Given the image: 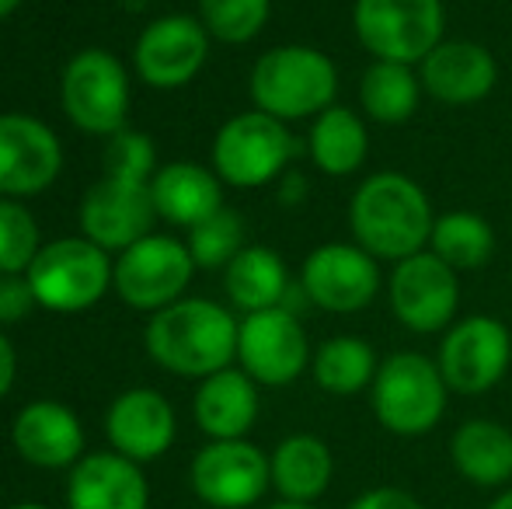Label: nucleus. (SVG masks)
<instances>
[{"label": "nucleus", "instance_id": "nucleus-1", "mask_svg": "<svg viewBox=\"0 0 512 509\" xmlns=\"http://www.w3.org/2000/svg\"><path fill=\"white\" fill-rule=\"evenodd\" d=\"M436 213L425 189L401 171H373L349 199V231L377 262H401L429 248Z\"/></svg>", "mask_w": 512, "mask_h": 509}, {"label": "nucleus", "instance_id": "nucleus-2", "mask_svg": "<svg viewBox=\"0 0 512 509\" xmlns=\"http://www.w3.org/2000/svg\"><path fill=\"white\" fill-rule=\"evenodd\" d=\"M237 328L241 321L216 300L182 297L178 304L150 314L143 346L168 374L206 381L237 360Z\"/></svg>", "mask_w": 512, "mask_h": 509}, {"label": "nucleus", "instance_id": "nucleus-3", "mask_svg": "<svg viewBox=\"0 0 512 509\" xmlns=\"http://www.w3.org/2000/svg\"><path fill=\"white\" fill-rule=\"evenodd\" d=\"M248 95L258 112L279 123L317 119L338 98V67L317 46L304 42L272 46L251 67Z\"/></svg>", "mask_w": 512, "mask_h": 509}, {"label": "nucleus", "instance_id": "nucleus-4", "mask_svg": "<svg viewBox=\"0 0 512 509\" xmlns=\"http://www.w3.org/2000/svg\"><path fill=\"white\" fill-rule=\"evenodd\" d=\"M450 387L439 374L436 360L415 349H398L384 356L370 387V408L391 436L415 440L443 422Z\"/></svg>", "mask_w": 512, "mask_h": 509}, {"label": "nucleus", "instance_id": "nucleus-5", "mask_svg": "<svg viewBox=\"0 0 512 509\" xmlns=\"http://www.w3.org/2000/svg\"><path fill=\"white\" fill-rule=\"evenodd\" d=\"M25 276L39 307L53 314H81L102 304V297L112 290L115 262L105 248L81 234V238H56L42 245Z\"/></svg>", "mask_w": 512, "mask_h": 509}, {"label": "nucleus", "instance_id": "nucleus-6", "mask_svg": "<svg viewBox=\"0 0 512 509\" xmlns=\"http://www.w3.org/2000/svg\"><path fill=\"white\" fill-rule=\"evenodd\" d=\"M352 32L373 60L418 67L446 39L443 0H356Z\"/></svg>", "mask_w": 512, "mask_h": 509}, {"label": "nucleus", "instance_id": "nucleus-7", "mask_svg": "<svg viewBox=\"0 0 512 509\" xmlns=\"http://www.w3.org/2000/svg\"><path fill=\"white\" fill-rule=\"evenodd\" d=\"M297 140L286 123L251 109L230 116L213 136V171L223 185L234 189H262L290 171Z\"/></svg>", "mask_w": 512, "mask_h": 509}, {"label": "nucleus", "instance_id": "nucleus-8", "mask_svg": "<svg viewBox=\"0 0 512 509\" xmlns=\"http://www.w3.org/2000/svg\"><path fill=\"white\" fill-rule=\"evenodd\" d=\"M436 367L450 394L478 398L502 384L512 367V335L506 321L492 314H471L453 321L439 339Z\"/></svg>", "mask_w": 512, "mask_h": 509}, {"label": "nucleus", "instance_id": "nucleus-9", "mask_svg": "<svg viewBox=\"0 0 512 509\" xmlns=\"http://www.w3.org/2000/svg\"><path fill=\"white\" fill-rule=\"evenodd\" d=\"M192 276H196V262L185 241L171 234H147L115 258L112 290L133 311L157 314L185 297Z\"/></svg>", "mask_w": 512, "mask_h": 509}, {"label": "nucleus", "instance_id": "nucleus-10", "mask_svg": "<svg viewBox=\"0 0 512 509\" xmlns=\"http://www.w3.org/2000/svg\"><path fill=\"white\" fill-rule=\"evenodd\" d=\"M60 102L67 119L91 136H115L129 116V74L108 49H81L63 67Z\"/></svg>", "mask_w": 512, "mask_h": 509}, {"label": "nucleus", "instance_id": "nucleus-11", "mask_svg": "<svg viewBox=\"0 0 512 509\" xmlns=\"http://www.w3.org/2000/svg\"><path fill=\"white\" fill-rule=\"evenodd\" d=\"M387 304L398 325L415 335H436L457 321L460 311V272L443 258L425 252L394 262L387 276Z\"/></svg>", "mask_w": 512, "mask_h": 509}, {"label": "nucleus", "instance_id": "nucleus-12", "mask_svg": "<svg viewBox=\"0 0 512 509\" xmlns=\"http://www.w3.org/2000/svg\"><path fill=\"white\" fill-rule=\"evenodd\" d=\"M297 283L317 311L359 314L384 290V272L377 258L363 252L356 241H328L304 258Z\"/></svg>", "mask_w": 512, "mask_h": 509}, {"label": "nucleus", "instance_id": "nucleus-13", "mask_svg": "<svg viewBox=\"0 0 512 509\" xmlns=\"http://www.w3.org/2000/svg\"><path fill=\"white\" fill-rule=\"evenodd\" d=\"M314 353L300 314L286 307L244 314L237 328V363L258 387H286L304 377Z\"/></svg>", "mask_w": 512, "mask_h": 509}, {"label": "nucleus", "instance_id": "nucleus-14", "mask_svg": "<svg viewBox=\"0 0 512 509\" xmlns=\"http://www.w3.org/2000/svg\"><path fill=\"white\" fill-rule=\"evenodd\" d=\"M189 482L206 506L248 509L272 489V464L248 440H209L192 461Z\"/></svg>", "mask_w": 512, "mask_h": 509}, {"label": "nucleus", "instance_id": "nucleus-15", "mask_svg": "<svg viewBox=\"0 0 512 509\" xmlns=\"http://www.w3.org/2000/svg\"><path fill=\"white\" fill-rule=\"evenodd\" d=\"M206 25L192 14H164L140 32L133 49V67L143 84L157 91H178L196 81L209 60Z\"/></svg>", "mask_w": 512, "mask_h": 509}, {"label": "nucleus", "instance_id": "nucleus-16", "mask_svg": "<svg viewBox=\"0 0 512 509\" xmlns=\"http://www.w3.org/2000/svg\"><path fill=\"white\" fill-rule=\"evenodd\" d=\"M63 171V143L42 119L0 116V199H32Z\"/></svg>", "mask_w": 512, "mask_h": 509}, {"label": "nucleus", "instance_id": "nucleus-17", "mask_svg": "<svg viewBox=\"0 0 512 509\" xmlns=\"http://www.w3.org/2000/svg\"><path fill=\"white\" fill-rule=\"evenodd\" d=\"M157 220L150 182L102 175L81 199V231L105 252H126L150 234Z\"/></svg>", "mask_w": 512, "mask_h": 509}, {"label": "nucleus", "instance_id": "nucleus-18", "mask_svg": "<svg viewBox=\"0 0 512 509\" xmlns=\"http://www.w3.org/2000/svg\"><path fill=\"white\" fill-rule=\"evenodd\" d=\"M415 70L425 95L450 109L485 102L499 84V63L492 49L474 39H443Z\"/></svg>", "mask_w": 512, "mask_h": 509}, {"label": "nucleus", "instance_id": "nucleus-19", "mask_svg": "<svg viewBox=\"0 0 512 509\" xmlns=\"http://www.w3.org/2000/svg\"><path fill=\"white\" fill-rule=\"evenodd\" d=\"M105 433L115 454L129 461H157L175 443L178 419L171 401L150 387H129L112 401L105 415Z\"/></svg>", "mask_w": 512, "mask_h": 509}, {"label": "nucleus", "instance_id": "nucleus-20", "mask_svg": "<svg viewBox=\"0 0 512 509\" xmlns=\"http://www.w3.org/2000/svg\"><path fill=\"white\" fill-rule=\"evenodd\" d=\"M11 443L35 468H74L84 450V426L63 401H32L14 419Z\"/></svg>", "mask_w": 512, "mask_h": 509}, {"label": "nucleus", "instance_id": "nucleus-21", "mask_svg": "<svg viewBox=\"0 0 512 509\" xmlns=\"http://www.w3.org/2000/svg\"><path fill=\"white\" fill-rule=\"evenodd\" d=\"M147 503L150 492L140 464L115 454V450L81 457L70 471V509H147Z\"/></svg>", "mask_w": 512, "mask_h": 509}, {"label": "nucleus", "instance_id": "nucleus-22", "mask_svg": "<svg viewBox=\"0 0 512 509\" xmlns=\"http://www.w3.org/2000/svg\"><path fill=\"white\" fill-rule=\"evenodd\" d=\"M258 384L241 367H227L220 374L199 381L192 398L196 426L209 440H248L251 426L258 422Z\"/></svg>", "mask_w": 512, "mask_h": 509}, {"label": "nucleus", "instance_id": "nucleus-23", "mask_svg": "<svg viewBox=\"0 0 512 509\" xmlns=\"http://www.w3.org/2000/svg\"><path fill=\"white\" fill-rule=\"evenodd\" d=\"M150 192H154L157 217L185 231L223 210L220 175L196 161H171L157 168V175L150 178Z\"/></svg>", "mask_w": 512, "mask_h": 509}, {"label": "nucleus", "instance_id": "nucleus-24", "mask_svg": "<svg viewBox=\"0 0 512 509\" xmlns=\"http://www.w3.org/2000/svg\"><path fill=\"white\" fill-rule=\"evenodd\" d=\"M450 461L453 471L474 489H509L512 429L495 419H464L450 436Z\"/></svg>", "mask_w": 512, "mask_h": 509}, {"label": "nucleus", "instance_id": "nucleus-25", "mask_svg": "<svg viewBox=\"0 0 512 509\" xmlns=\"http://www.w3.org/2000/svg\"><path fill=\"white\" fill-rule=\"evenodd\" d=\"M272 464V489L286 503H310L314 506L335 478V454L314 433H293L279 440L269 454Z\"/></svg>", "mask_w": 512, "mask_h": 509}, {"label": "nucleus", "instance_id": "nucleus-26", "mask_svg": "<svg viewBox=\"0 0 512 509\" xmlns=\"http://www.w3.org/2000/svg\"><path fill=\"white\" fill-rule=\"evenodd\" d=\"M370 119L359 109H345V105H331L310 123L307 133V154L314 168L328 178H349L363 171L366 157H370Z\"/></svg>", "mask_w": 512, "mask_h": 509}, {"label": "nucleus", "instance_id": "nucleus-27", "mask_svg": "<svg viewBox=\"0 0 512 509\" xmlns=\"http://www.w3.org/2000/svg\"><path fill=\"white\" fill-rule=\"evenodd\" d=\"M290 286H293V279H290L286 262L265 245H248L227 269H223L227 300L244 314L283 307Z\"/></svg>", "mask_w": 512, "mask_h": 509}, {"label": "nucleus", "instance_id": "nucleus-28", "mask_svg": "<svg viewBox=\"0 0 512 509\" xmlns=\"http://www.w3.org/2000/svg\"><path fill=\"white\" fill-rule=\"evenodd\" d=\"M418 70L405 63L373 60L359 77V112L377 126H401L422 105Z\"/></svg>", "mask_w": 512, "mask_h": 509}, {"label": "nucleus", "instance_id": "nucleus-29", "mask_svg": "<svg viewBox=\"0 0 512 509\" xmlns=\"http://www.w3.org/2000/svg\"><path fill=\"white\" fill-rule=\"evenodd\" d=\"M314 381L324 394H335V398H352V394H363L373 387V377L380 370V356L359 335H335V339L321 342L314 349Z\"/></svg>", "mask_w": 512, "mask_h": 509}, {"label": "nucleus", "instance_id": "nucleus-30", "mask_svg": "<svg viewBox=\"0 0 512 509\" xmlns=\"http://www.w3.org/2000/svg\"><path fill=\"white\" fill-rule=\"evenodd\" d=\"M429 252L436 258H443L453 272L485 269L495 255V227L474 210L436 213Z\"/></svg>", "mask_w": 512, "mask_h": 509}, {"label": "nucleus", "instance_id": "nucleus-31", "mask_svg": "<svg viewBox=\"0 0 512 509\" xmlns=\"http://www.w3.org/2000/svg\"><path fill=\"white\" fill-rule=\"evenodd\" d=\"M244 238H248L244 217L237 210H230V206H223V210H216L209 220L192 227L185 245H189L196 269H227V265L248 248Z\"/></svg>", "mask_w": 512, "mask_h": 509}, {"label": "nucleus", "instance_id": "nucleus-32", "mask_svg": "<svg viewBox=\"0 0 512 509\" xmlns=\"http://www.w3.org/2000/svg\"><path fill=\"white\" fill-rule=\"evenodd\" d=\"M272 0H199V21L216 42L244 46L269 25Z\"/></svg>", "mask_w": 512, "mask_h": 509}, {"label": "nucleus", "instance_id": "nucleus-33", "mask_svg": "<svg viewBox=\"0 0 512 509\" xmlns=\"http://www.w3.org/2000/svg\"><path fill=\"white\" fill-rule=\"evenodd\" d=\"M42 252V234L21 199H0V276H25Z\"/></svg>", "mask_w": 512, "mask_h": 509}, {"label": "nucleus", "instance_id": "nucleus-34", "mask_svg": "<svg viewBox=\"0 0 512 509\" xmlns=\"http://www.w3.org/2000/svg\"><path fill=\"white\" fill-rule=\"evenodd\" d=\"M105 175L112 178H133V182H150L157 175V150L154 140L140 129H119L105 143Z\"/></svg>", "mask_w": 512, "mask_h": 509}, {"label": "nucleus", "instance_id": "nucleus-35", "mask_svg": "<svg viewBox=\"0 0 512 509\" xmlns=\"http://www.w3.org/2000/svg\"><path fill=\"white\" fill-rule=\"evenodd\" d=\"M39 307L28 276H0V325H18Z\"/></svg>", "mask_w": 512, "mask_h": 509}, {"label": "nucleus", "instance_id": "nucleus-36", "mask_svg": "<svg viewBox=\"0 0 512 509\" xmlns=\"http://www.w3.org/2000/svg\"><path fill=\"white\" fill-rule=\"evenodd\" d=\"M345 509H425V503L398 485H377V489L359 492Z\"/></svg>", "mask_w": 512, "mask_h": 509}, {"label": "nucleus", "instance_id": "nucleus-37", "mask_svg": "<svg viewBox=\"0 0 512 509\" xmlns=\"http://www.w3.org/2000/svg\"><path fill=\"white\" fill-rule=\"evenodd\" d=\"M14 377H18V353H14L11 339L0 332V398H7V391L14 387Z\"/></svg>", "mask_w": 512, "mask_h": 509}, {"label": "nucleus", "instance_id": "nucleus-38", "mask_svg": "<svg viewBox=\"0 0 512 509\" xmlns=\"http://www.w3.org/2000/svg\"><path fill=\"white\" fill-rule=\"evenodd\" d=\"M307 199V178L300 175V171H286L283 178H279V203L283 206H300Z\"/></svg>", "mask_w": 512, "mask_h": 509}, {"label": "nucleus", "instance_id": "nucleus-39", "mask_svg": "<svg viewBox=\"0 0 512 509\" xmlns=\"http://www.w3.org/2000/svg\"><path fill=\"white\" fill-rule=\"evenodd\" d=\"M485 509H512V485H509V489H502V492H495L492 503H488Z\"/></svg>", "mask_w": 512, "mask_h": 509}, {"label": "nucleus", "instance_id": "nucleus-40", "mask_svg": "<svg viewBox=\"0 0 512 509\" xmlns=\"http://www.w3.org/2000/svg\"><path fill=\"white\" fill-rule=\"evenodd\" d=\"M21 7V0H0V18H7V14H14Z\"/></svg>", "mask_w": 512, "mask_h": 509}, {"label": "nucleus", "instance_id": "nucleus-41", "mask_svg": "<svg viewBox=\"0 0 512 509\" xmlns=\"http://www.w3.org/2000/svg\"><path fill=\"white\" fill-rule=\"evenodd\" d=\"M269 509H317V506H310V503H286V499H279V503H272Z\"/></svg>", "mask_w": 512, "mask_h": 509}, {"label": "nucleus", "instance_id": "nucleus-42", "mask_svg": "<svg viewBox=\"0 0 512 509\" xmlns=\"http://www.w3.org/2000/svg\"><path fill=\"white\" fill-rule=\"evenodd\" d=\"M11 509H46L42 503H18V506H11Z\"/></svg>", "mask_w": 512, "mask_h": 509}]
</instances>
